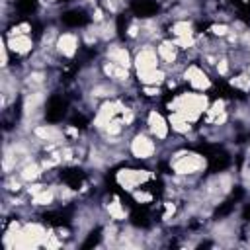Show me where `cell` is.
Here are the masks:
<instances>
[{
  "label": "cell",
  "instance_id": "1",
  "mask_svg": "<svg viewBox=\"0 0 250 250\" xmlns=\"http://www.w3.org/2000/svg\"><path fill=\"white\" fill-rule=\"evenodd\" d=\"M211 104L209 94L205 92H195V90H184V92H174V96L166 102L168 111H176L184 115L188 121L197 125L203 119V113L207 111Z\"/></svg>",
  "mask_w": 250,
  "mask_h": 250
},
{
  "label": "cell",
  "instance_id": "2",
  "mask_svg": "<svg viewBox=\"0 0 250 250\" xmlns=\"http://www.w3.org/2000/svg\"><path fill=\"white\" fill-rule=\"evenodd\" d=\"M168 168L174 176L201 178L203 172L207 170V156L180 145V146L172 148V152L168 156Z\"/></svg>",
  "mask_w": 250,
  "mask_h": 250
},
{
  "label": "cell",
  "instance_id": "3",
  "mask_svg": "<svg viewBox=\"0 0 250 250\" xmlns=\"http://www.w3.org/2000/svg\"><path fill=\"white\" fill-rule=\"evenodd\" d=\"M160 150H162V145L152 135H148L143 127H139L129 135V143H127L129 158L137 162H154Z\"/></svg>",
  "mask_w": 250,
  "mask_h": 250
},
{
  "label": "cell",
  "instance_id": "4",
  "mask_svg": "<svg viewBox=\"0 0 250 250\" xmlns=\"http://www.w3.org/2000/svg\"><path fill=\"white\" fill-rule=\"evenodd\" d=\"M117 188H121L127 193H133L137 188H143L156 180V172L148 168H133V166H121L115 170L113 176Z\"/></svg>",
  "mask_w": 250,
  "mask_h": 250
},
{
  "label": "cell",
  "instance_id": "5",
  "mask_svg": "<svg viewBox=\"0 0 250 250\" xmlns=\"http://www.w3.org/2000/svg\"><path fill=\"white\" fill-rule=\"evenodd\" d=\"M143 129L152 135L160 145H166L170 141V123H168V117L158 109V107H146L145 113H143Z\"/></svg>",
  "mask_w": 250,
  "mask_h": 250
},
{
  "label": "cell",
  "instance_id": "6",
  "mask_svg": "<svg viewBox=\"0 0 250 250\" xmlns=\"http://www.w3.org/2000/svg\"><path fill=\"white\" fill-rule=\"evenodd\" d=\"M182 80L189 90L205 92V94L209 90H213V86H215V82L211 78V72L207 68H203L197 61H191V62L186 64V68L182 70Z\"/></svg>",
  "mask_w": 250,
  "mask_h": 250
},
{
  "label": "cell",
  "instance_id": "7",
  "mask_svg": "<svg viewBox=\"0 0 250 250\" xmlns=\"http://www.w3.org/2000/svg\"><path fill=\"white\" fill-rule=\"evenodd\" d=\"M158 66H162V64H160L154 43H141V45L133 47V72L135 74L146 72V70H152Z\"/></svg>",
  "mask_w": 250,
  "mask_h": 250
},
{
  "label": "cell",
  "instance_id": "8",
  "mask_svg": "<svg viewBox=\"0 0 250 250\" xmlns=\"http://www.w3.org/2000/svg\"><path fill=\"white\" fill-rule=\"evenodd\" d=\"M82 47V39H80V33L74 31V29H62L59 39H57V45H55V53L61 61H66V62H72L78 55Z\"/></svg>",
  "mask_w": 250,
  "mask_h": 250
},
{
  "label": "cell",
  "instance_id": "9",
  "mask_svg": "<svg viewBox=\"0 0 250 250\" xmlns=\"http://www.w3.org/2000/svg\"><path fill=\"white\" fill-rule=\"evenodd\" d=\"M100 57H102V59H107V61H111V62H115V64L133 68V47L127 45V43L121 41V39H115V41H111V43L102 45Z\"/></svg>",
  "mask_w": 250,
  "mask_h": 250
},
{
  "label": "cell",
  "instance_id": "10",
  "mask_svg": "<svg viewBox=\"0 0 250 250\" xmlns=\"http://www.w3.org/2000/svg\"><path fill=\"white\" fill-rule=\"evenodd\" d=\"M154 47H156L160 64H162L166 70H170V68H172L174 64H178L180 61H186L184 55H182V49H180V47L176 45V41H174L172 37H168V35H164L160 41H156Z\"/></svg>",
  "mask_w": 250,
  "mask_h": 250
},
{
  "label": "cell",
  "instance_id": "11",
  "mask_svg": "<svg viewBox=\"0 0 250 250\" xmlns=\"http://www.w3.org/2000/svg\"><path fill=\"white\" fill-rule=\"evenodd\" d=\"M29 135L33 139H37L41 145H45V143H51V145H64V143H68L66 137H64L62 125H57V123H45V121H41V123H37L31 129Z\"/></svg>",
  "mask_w": 250,
  "mask_h": 250
},
{
  "label": "cell",
  "instance_id": "12",
  "mask_svg": "<svg viewBox=\"0 0 250 250\" xmlns=\"http://www.w3.org/2000/svg\"><path fill=\"white\" fill-rule=\"evenodd\" d=\"M4 43L8 45L12 57H18L21 61L29 59L37 49V41L33 39V35H4Z\"/></svg>",
  "mask_w": 250,
  "mask_h": 250
},
{
  "label": "cell",
  "instance_id": "13",
  "mask_svg": "<svg viewBox=\"0 0 250 250\" xmlns=\"http://www.w3.org/2000/svg\"><path fill=\"white\" fill-rule=\"evenodd\" d=\"M102 209H104V215L107 221H115V223H127L131 219V211L129 207L125 205V201L119 197V195H107L102 203Z\"/></svg>",
  "mask_w": 250,
  "mask_h": 250
},
{
  "label": "cell",
  "instance_id": "14",
  "mask_svg": "<svg viewBox=\"0 0 250 250\" xmlns=\"http://www.w3.org/2000/svg\"><path fill=\"white\" fill-rule=\"evenodd\" d=\"M29 205L39 213V211H47V209H53L59 205V199H57V189H55V182L49 184L47 188H43L41 191H37L35 195L29 197Z\"/></svg>",
  "mask_w": 250,
  "mask_h": 250
},
{
  "label": "cell",
  "instance_id": "15",
  "mask_svg": "<svg viewBox=\"0 0 250 250\" xmlns=\"http://www.w3.org/2000/svg\"><path fill=\"white\" fill-rule=\"evenodd\" d=\"M16 172H18V176H20L25 184H33V182L45 180V176H47V172L43 170V166H41L39 158H31V160H27V162H25V164H21Z\"/></svg>",
  "mask_w": 250,
  "mask_h": 250
},
{
  "label": "cell",
  "instance_id": "16",
  "mask_svg": "<svg viewBox=\"0 0 250 250\" xmlns=\"http://www.w3.org/2000/svg\"><path fill=\"white\" fill-rule=\"evenodd\" d=\"M168 76H170V72L164 66H158V68L135 74V80H137L139 86H164Z\"/></svg>",
  "mask_w": 250,
  "mask_h": 250
},
{
  "label": "cell",
  "instance_id": "17",
  "mask_svg": "<svg viewBox=\"0 0 250 250\" xmlns=\"http://www.w3.org/2000/svg\"><path fill=\"white\" fill-rule=\"evenodd\" d=\"M94 25H96V31H98V37H100L102 45L119 39V23H117V18H111V16H109V18H105L104 21L94 23Z\"/></svg>",
  "mask_w": 250,
  "mask_h": 250
},
{
  "label": "cell",
  "instance_id": "18",
  "mask_svg": "<svg viewBox=\"0 0 250 250\" xmlns=\"http://www.w3.org/2000/svg\"><path fill=\"white\" fill-rule=\"evenodd\" d=\"M227 84H229L234 92L250 94V74H248L246 70H238V72H234V74L227 80Z\"/></svg>",
  "mask_w": 250,
  "mask_h": 250
},
{
  "label": "cell",
  "instance_id": "19",
  "mask_svg": "<svg viewBox=\"0 0 250 250\" xmlns=\"http://www.w3.org/2000/svg\"><path fill=\"white\" fill-rule=\"evenodd\" d=\"M4 35H33V23L29 20H18V21H12Z\"/></svg>",
  "mask_w": 250,
  "mask_h": 250
},
{
  "label": "cell",
  "instance_id": "20",
  "mask_svg": "<svg viewBox=\"0 0 250 250\" xmlns=\"http://www.w3.org/2000/svg\"><path fill=\"white\" fill-rule=\"evenodd\" d=\"M131 197H133V201L135 203H139V205H154V199H156V193L148 188V184L146 186H143V188H137L133 193H129Z\"/></svg>",
  "mask_w": 250,
  "mask_h": 250
},
{
  "label": "cell",
  "instance_id": "21",
  "mask_svg": "<svg viewBox=\"0 0 250 250\" xmlns=\"http://www.w3.org/2000/svg\"><path fill=\"white\" fill-rule=\"evenodd\" d=\"M230 31H232L230 21H219V20H213L211 25L207 27V33H209L213 39H225Z\"/></svg>",
  "mask_w": 250,
  "mask_h": 250
},
{
  "label": "cell",
  "instance_id": "22",
  "mask_svg": "<svg viewBox=\"0 0 250 250\" xmlns=\"http://www.w3.org/2000/svg\"><path fill=\"white\" fill-rule=\"evenodd\" d=\"M164 92V86H139V96L145 100H158Z\"/></svg>",
  "mask_w": 250,
  "mask_h": 250
},
{
  "label": "cell",
  "instance_id": "23",
  "mask_svg": "<svg viewBox=\"0 0 250 250\" xmlns=\"http://www.w3.org/2000/svg\"><path fill=\"white\" fill-rule=\"evenodd\" d=\"M0 51H2V62H0V66L2 68H8L12 62H10V57H12V53H10V49H8V45L2 41V47H0Z\"/></svg>",
  "mask_w": 250,
  "mask_h": 250
}]
</instances>
